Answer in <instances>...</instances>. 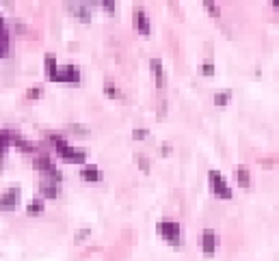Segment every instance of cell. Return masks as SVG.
<instances>
[{
	"instance_id": "cell-4",
	"label": "cell",
	"mask_w": 279,
	"mask_h": 261,
	"mask_svg": "<svg viewBox=\"0 0 279 261\" xmlns=\"http://www.w3.org/2000/svg\"><path fill=\"white\" fill-rule=\"evenodd\" d=\"M20 194H22L20 186H13V188H9L7 192L0 194V212H13L18 201H20Z\"/></svg>"
},
{
	"instance_id": "cell-16",
	"label": "cell",
	"mask_w": 279,
	"mask_h": 261,
	"mask_svg": "<svg viewBox=\"0 0 279 261\" xmlns=\"http://www.w3.org/2000/svg\"><path fill=\"white\" fill-rule=\"evenodd\" d=\"M236 179H238V184H240L242 188L251 186V175H249V168L247 167H238L236 168Z\"/></svg>"
},
{
	"instance_id": "cell-29",
	"label": "cell",
	"mask_w": 279,
	"mask_h": 261,
	"mask_svg": "<svg viewBox=\"0 0 279 261\" xmlns=\"http://www.w3.org/2000/svg\"><path fill=\"white\" fill-rule=\"evenodd\" d=\"M9 54V43H2L0 41V58H4Z\"/></svg>"
},
{
	"instance_id": "cell-11",
	"label": "cell",
	"mask_w": 279,
	"mask_h": 261,
	"mask_svg": "<svg viewBox=\"0 0 279 261\" xmlns=\"http://www.w3.org/2000/svg\"><path fill=\"white\" fill-rule=\"evenodd\" d=\"M80 177L84 182H100V179H102V170H100L96 164H89V167L80 168Z\"/></svg>"
},
{
	"instance_id": "cell-26",
	"label": "cell",
	"mask_w": 279,
	"mask_h": 261,
	"mask_svg": "<svg viewBox=\"0 0 279 261\" xmlns=\"http://www.w3.org/2000/svg\"><path fill=\"white\" fill-rule=\"evenodd\" d=\"M137 162H139V167H141V168L147 173V170H149V162H147L145 155H137Z\"/></svg>"
},
{
	"instance_id": "cell-10",
	"label": "cell",
	"mask_w": 279,
	"mask_h": 261,
	"mask_svg": "<svg viewBox=\"0 0 279 261\" xmlns=\"http://www.w3.org/2000/svg\"><path fill=\"white\" fill-rule=\"evenodd\" d=\"M149 67H152L154 80H156V87H158V89H162V87H164V72H162V61H160V58H152V61H149Z\"/></svg>"
},
{
	"instance_id": "cell-27",
	"label": "cell",
	"mask_w": 279,
	"mask_h": 261,
	"mask_svg": "<svg viewBox=\"0 0 279 261\" xmlns=\"http://www.w3.org/2000/svg\"><path fill=\"white\" fill-rule=\"evenodd\" d=\"M102 7L106 9L108 13H113V11H115V2H113V0H104V2H102Z\"/></svg>"
},
{
	"instance_id": "cell-20",
	"label": "cell",
	"mask_w": 279,
	"mask_h": 261,
	"mask_svg": "<svg viewBox=\"0 0 279 261\" xmlns=\"http://www.w3.org/2000/svg\"><path fill=\"white\" fill-rule=\"evenodd\" d=\"M147 134H149V132H147L145 128H134V130H132V138H134V140H143V138H147Z\"/></svg>"
},
{
	"instance_id": "cell-15",
	"label": "cell",
	"mask_w": 279,
	"mask_h": 261,
	"mask_svg": "<svg viewBox=\"0 0 279 261\" xmlns=\"http://www.w3.org/2000/svg\"><path fill=\"white\" fill-rule=\"evenodd\" d=\"M43 63H46V74L50 80H54V76H57L59 67H57V58H54V54H46V58H43Z\"/></svg>"
},
{
	"instance_id": "cell-24",
	"label": "cell",
	"mask_w": 279,
	"mask_h": 261,
	"mask_svg": "<svg viewBox=\"0 0 279 261\" xmlns=\"http://www.w3.org/2000/svg\"><path fill=\"white\" fill-rule=\"evenodd\" d=\"M201 74H203V76H212V74H214V63L212 61H203Z\"/></svg>"
},
{
	"instance_id": "cell-8",
	"label": "cell",
	"mask_w": 279,
	"mask_h": 261,
	"mask_svg": "<svg viewBox=\"0 0 279 261\" xmlns=\"http://www.w3.org/2000/svg\"><path fill=\"white\" fill-rule=\"evenodd\" d=\"M67 7H69L72 16L76 18L78 22H82V24H89V22H91V11H89L87 4H82V2H69Z\"/></svg>"
},
{
	"instance_id": "cell-6",
	"label": "cell",
	"mask_w": 279,
	"mask_h": 261,
	"mask_svg": "<svg viewBox=\"0 0 279 261\" xmlns=\"http://www.w3.org/2000/svg\"><path fill=\"white\" fill-rule=\"evenodd\" d=\"M33 164H35V168H37V170H41V173L50 175V177H52V182H54V179H57V182H61V173L57 170L54 162L48 158V155H37Z\"/></svg>"
},
{
	"instance_id": "cell-18",
	"label": "cell",
	"mask_w": 279,
	"mask_h": 261,
	"mask_svg": "<svg viewBox=\"0 0 279 261\" xmlns=\"http://www.w3.org/2000/svg\"><path fill=\"white\" fill-rule=\"evenodd\" d=\"M43 207H46V205H43V201L35 199V201H31V203H28V207H26V214H28V216L41 214V212H43Z\"/></svg>"
},
{
	"instance_id": "cell-3",
	"label": "cell",
	"mask_w": 279,
	"mask_h": 261,
	"mask_svg": "<svg viewBox=\"0 0 279 261\" xmlns=\"http://www.w3.org/2000/svg\"><path fill=\"white\" fill-rule=\"evenodd\" d=\"M156 229H158V233H160V238L164 240V242H169V244H180L182 231H180V224H178L176 220H160Z\"/></svg>"
},
{
	"instance_id": "cell-23",
	"label": "cell",
	"mask_w": 279,
	"mask_h": 261,
	"mask_svg": "<svg viewBox=\"0 0 279 261\" xmlns=\"http://www.w3.org/2000/svg\"><path fill=\"white\" fill-rule=\"evenodd\" d=\"M104 93H108V95H111V97H119V91H117V89H115V84H113V82H106V84H104Z\"/></svg>"
},
{
	"instance_id": "cell-19",
	"label": "cell",
	"mask_w": 279,
	"mask_h": 261,
	"mask_svg": "<svg viewBox=\"0 0 279 261\" xmlns=\"http://www.w3.org/2000/svg\"><path fill=\"white\" fill-rule=\"evenodd\" d=\"M0 41H2V43H9V33H7V24H4L2 16H0Z\"/></svg>"
},
{
	"instance_id": "cell-2",
	"label": "cell",
	"mask_w": 279,
	"mask_h": 261,
	"mask_svg": "<svg viewBox=\"0 0 279 261\" xmlns=\"http://www.w3.org/2000/svg\"><path fill=\"white\" fill-rule=\"evenodd\" d=\"M208 184H210V190L214 192V197L219 199H232V188L227 186V179L223 177L219 170H210L208 173Z\"/></svg>"
},
{
	"instance_id": "cell-7",
	"label": "cell",
	"mask_w": 279,
	"mask_h": 261,
	"mask_svg": "<svg viewBox=\"0 0 279 261\" xmlns=\"http://www.w3.org/2000/svg\"><path fill=\"white\" fill-rule=\"evenodd\" d=\"M134 26H137V31L143 35V37H147L149 33H152V24H149V18L145 13V9H134Z\"/></svg>"
},
{
	"instance_id": "cell-30",
	"label": "cell",
	"mask_w": 279,
	"mask_h": 261,
	"mask_svg": "<svg viewBox=\"0 0 279 261\" xmlns=\"http://www.w3.org/2000/svg\"><path fill=\"white\" fill-rule=\"evenodd\" d=\"M273 9H277L279 11V0H273Z\"/></svg>"
},
{
	"instance_id": "cell-22",
	"label": "cell",
	"mask_w": 279,
	"mask_h": 261,
	"mask_svg": "<svg viewBox=\"0 0 279 261\" xmlns=\"http://www.w3.org/2000/svg\"><path fill=\"white\" fill-rule=\"evenodd\" d=\"M69 130H72V132H78V136H87V134H89V128L78 125V123H72V125H69Z\"/></svg>"
},
{
	"instance_id": "cell-12",
	"label": "cell",
	"mask_w": 279,
	"mask_h": 261,
	"mask_svg": "<svg viewBox=\"0 0 279 261\" xmlns=\"http://www.w3.org/2000/svg\"><path fill=\"white\" fill-rule=\"evenodd\" d=\"M13 138H16V132H11V130H0V160H4V151H7V147L13 143Z\"/></svg>"
},
{
	"instance_id": "cell-14",
	"label": "cell",
	"mask_w": 279,
	"mask_h": 261,
	"mask_svg": "<svg viewBox=\"0 0 279 261\" xmlns=\"http://www.w3.org/2000/svg\"><path fill=\"white\" fill-rule=\"evenodd\" d=\"M13 145H16L20 151H24V153H35V151H37L35 143H31V140H26V138H22L20 134H16V138H13Z\"/></svg>"
},
{
	"instance_id": "cell-28",
	"label": "cell",
	"mask_w": 279,
	"mask_h": 261,
	"mask_svg": "<svg viewBox=\"0 0 279 261\" xmlns=\"http://www.w3.org/2000/svg\"><path fill=\"white\" fill-rule=\"evenodd\" d=\"M89 233H91V231H89V229H80V231H78V233H76V242H82V240L87 238Z\"/></svg>"
},
{
	"instance_id": "cell-13",
	"label": "cell",
	"mask_w": 279,
	"mask_h": 261,
	"mask_svg": "<svg viewBox=\"0 0 279 261\" xmlns=\"http://www.w3.org/2000/svg\"><path fill=\"white\" fill-rule=\"evenodd\" d=\"M39 192H41L46 199H57L59 188H57V184H54V182H48V179H43V182L39 184Z\"/></svg>"
},
{
	"instance_id": "cell-9",
	"label": "cell",
	"mask_w": 279,
	"mask_h": 261,
	"mask_svg": "<svg viewBox=\"0 0 279 261\" xmlns=\"http://www.w3.org/2000/svg\"><path fill=\"white\" fill-rule=\"evenodd\" d=\"M201 250L206 255H214V250H217V233L212 229L201 231Z\"/></svg>"
},
{
	"instance_id": "cell-5",
	"label": "cell",
	"mask_w": 279,
	"mask_h": 261,
	"mask_svg": "<svg viewBox=\"0 0 279 261\" xmlns=\"http://www.w3.org/2000/svg\"><path fill=\"white\" fill-rule=\"evenodd\" d=\"M52 82H65V84H80V72L74 65H65L63 69H59Z\"/></svg>"
},
{
	"instance_id": "cell-21",
	"label": "cell",
	"mask_w": 279,
	"mask_h": 261,
	"mask_svg": "<svg viewBox=\"0 0 279 261\" xmlns=\"http://www.w3.org/2000/svg\"><path fill=\"white\" fill-rule=\"evenodd\" d=\"M203 7H206L208 11H210L212 16H214V18H219V16H221V11H219V4H217V2H210V0H206V2H203Z\"/></svg>"
},
{
	"instance_id": "cell-25",
	"label": "cell",
	"mask_w": 279,
	"mask_h": 261,
	"mask_svg": "<svg viewBox=\"0 0 279 261\" xmlns=\"http://www.w3.org/2000/svg\"><path fill=\"white\" fill-rule=\"evenodd\" d=\"M39 95H41V87H33V89H28L26 97H28V99H37Z\"/></svg>"
},
{
	"instance_id": "cell-1",
	"label": "cell",
	"mask_w": 279,
	"mask_h": 261,
	"mask_svg": "<svg viewBox=\"0 0 279 261\" xmlns=\"http://www.w3.org/2000/svg\"><path fill=\"white\" fill-rule=\"evenodd\" d=\"M50 140H52L54 145V151H57L59 155H61L65 162H72V164H82L84 160H87V151L84 149H76V147H69V145L63 140L61 136H50Z\"/></svg>"
},
{
	"instance_id": "cell-17",
	"label": "cell",
	"mask_w": 279,
	"mask_h": 261,
	"mask_svg": "<svg viewBox=\"0 0 279 261\" xmlns=\"http://www.w3.org/2000/svg\"><path fill=\"white\" fill-rule=\"evenodd\" d=\"M230 99H232V91H219V93H214V104H217V106H227V104H230Z\"/></svg>"
}]
</instances>
